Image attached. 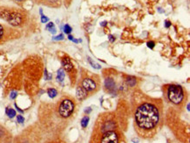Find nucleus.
Listing matches in <instances>:
<instances>
[{
  "instance_id": "obj_1",
  "label": "nucleus",
  "mask_w": 190,
  "mask_h": 143,
  "mask_svg": "<svg viewBox=\"0 0 190 143\" xmlns=\"http://www.w3.org/2000/svg\"><path fill=\"white\" fill-rule=\"evenodd\" d=\"M163 102L140 90L131 95L133 127L138 137L151 140L159 133L163 125Z\"/></svg>"
},
{
  "instance_id": "obj_2",
  "label": "nucleus",
  "mask_w": 190,
  "mask_h": 143,
  "mask_svg": "<svg viewBox=\"0 0 190 143\" xmlns=\"http://www.w3.org/2000/svg\"><path fill=\"white\" fill-rule=\"evenodd\" d=\"M89 143H126L116 113H101L93 126Z\"/></svg>"
},
{
  "instance_id": "obj_3",
  "label": "nucleus",
  "mask_w": 190,
  "mask_h": 143,
  "mask_svg": "<svg viewBox=\"0 0 190 143\" xmlns=\"http://www.w3.org/2000/svg\"><path fill=\"white\" fill-rule=\"evenodd\" d=\"M53 119L58 123V128L64 129L76 115V100L69 95L62 96L53 107Z\"/></svg>"
},
{
  "instance_id": "obj_4",
  "label": "nucleus",
  "mask_w": 190,
  "mask_h": 143,
  "mask_svg": "<svg viewBox=\"0 0 190 143\" xmlns=\"http://www.w3.org/2000/svg\"><path fill=\"white\" fill-rule=\"evenodd\" d=\"M101 88V79L98 75L86 69H81V76L76 86V97L83 101L96 94Z\"/></svg>"
},
{
  "instance_id": "obj_5",
  "label": "nucleus",
  "mask_w": 190,
  "mask_h": 143,
  "mask_svg": "<svg viewBox=\"0 0 190 143\" xmlns=\"http://www.w3.org/2000/svg\"><path fill=\"white\" fill-rule=\"evenodd\" d=\"M0 19L14 27H21L26 24L28 19L27 12L16 7L1 6Z\"/></svg>"
},
{
  "instance_id": "obj_6",
  "label": "nucleus",
  "mask_w": 190,
  "mask_h": 143,
  "mask_svg": "<svg viewBox=\"0 0 190 143\" xmlns=\"http://www.w3.org/2000/svg\"><path fill=\"white\" fill-rule=\"evenodd\" d=\"M165 98L169 104L176 107H183L188 101L187 90L179 84H166L163 86Z\"/></svg>"
},
{
  "instance_id": "obj_7",
  "label": "nucleus",
  "mask_w": 190,
  "mask_h": 143,
  "mask_svg": "<svg viewBox=\"0 0 190 143\" xmlns=\"http://www.w3.org/2000/svg\"><path fill=\"white\" fill-rule=\"evenodd\" d=\"M20 36V33L12 27L0 24V44L16 39Z\"/></svg>"
},
{
  "instance_id": "obj_8",
  "label": "nucleus",
  "mask_w": 190,
  "mask_h": 143,
  "mask_svg": "<svg viewBox=\"0 0 190 143\" xmlns=\"http://www.w3.org/2000/svg\"><path fill=\"white\" fill-rule=\"evenodd\" d=\"M61 65H62V69H64V71H66L68 74L70 81H71V84L74 85L76 83V80H77V71H76V68L74 66L73 62L70 60V58L68 56L62 57Z\"/></svg>"
},
{
  "instance_id": "obj_9",
  "label": "nucleus",
  "mask_w": 190,
  "mask_h": 143,
  "mask_svg": "<svg viewBox=\"0 0 190 143\" xmlns=\"http://www.w3.org/2000/svg\"><path fill=\"white\" fill-rule=\"evenodd\" d=\"M35 1L37 4L51 8H60L62 4V0H35Z\"/></svg>"
},
{
  "instance_id": "obj_10",
  "label": "nucleus",
  "mask_w": 190,
  "mask_h": 143,
  "mask_svg": "<svg viewBox=\"0 0 190 143\" xmlns=\"http://www.w3.org/2000/svg\"><path fill=\"white\" fill-rule=\"evenodd\" d=\"M104 90L108 92L114 93L116 90V82L111 77H107L104 81Z\"/></svg>"
},
{
  "instance_id": "obj_11",
  "label": "nucleus",
  "mask_w": 190,
  "mask_h": 143,
  "mask_svg": "<svg viewBox=\"0 0 190 143\" xmlns=\"http://www.w3.org/2000/svg\"><path fill=\"white\" fill-rule=\"evenodd\" d=\"M56 79L59 83H62L65 79V71L63 69H58L57 71V76H56Z\"/></svg>"
},
{
  "instance_id": "obj_12",
  "label": "nucleus",
  "mask_w": 190,
  "mask_h": 143,
  "mask_svg": "<svg viewBox=\"0 0 190 143\" xmlns=\"http://www.w3.org/2000/svg\"><path fill=\"white\" fill-rule=\"evenodd\" d=\"M125 83L129 86H135L137 83V79L133 76H127L125 79Z\"/></svg>"
},
{
  "instance_id": "obj_13",
  "label": "nucleus",
  "mask_w": 190,
  "mask_h": 143,
  "mask_svg": "<svg viewBox=\"0 0 190 143\" xmlns=\"http://www.w3.org/2000/svg\"><path fill=\"white\" fill-rule=\"evenodd\" d=\"M47 95L50 98H54L58 95V91L53 88H49L47 90Z\"/></svg>"
},
{
  "instance_id": "obj_14",
  "label": "nucleus",
  "mask_w": 190,
  "mask_h": 143,
  "mask_svg": "<svg viewBox=\"0 0 190 143\" xmlns=\"http://www.w3.org/2000/svg\"><path fill=\"white\" fill-rule=\"evenodd\" d=\"M5 112H6L7 116L11 119L14 118V117L16 116V111L13 110L12 108H8V107H7V108L5 109Z\"/></svg>"
},
{
  "instance_id": "obj_15",
  "label": "nucleus",
  "mask_w": 190,
  "mask_h": 143,
  "mask_svg": "<svg viewBox=\"0 0 190 143\" xmlns=\"http://www.w3.org/2000/svg\"><path fill=\"white\" fill-rule=\"evenodd\" d=\"M89 116H84L82 120H81V126L83 128H86L88 127V124H89Z\"/></svg>"
},
{
  "instance_id": "obj_16",
  "label": "nucleus",
  "mask_w": 190,
  "mask_h": 143,
  "mask_svg": "<svg viewBox=\"0 0 190 143\" xmlns=\"http://www.w3.org/2000/svg\"><path fill=\"white\" fill-rule=\"evenodd\" d=\"M87 60H88V62H89V63L90 65H91L92 67L93 68H95V69H101V66L98 64V63H96V62H95L94 61L92 60L91 58L89 57V56H88L87 57Z\"/></svg>"
},
{
  "instance_id": "obj_17",
  "label": "nucleus",
  "mask_w": 190,
  "mask_h": 143,
  "mask_svg": "<svg viewBox=\"0 0 190 143\" xmlns=\"http://www.w3.org/2000/svg\"><path fill=\"white\" fill-rule=\"evenodd\" d=\"M63 31H64L65 33H67V34H69V33L72 32V27L69 25H68V24H67V25H64V27H63Z\"/></svg>"
},
{
  "instance_id": "obj_18",
  "label": "nucleus",
  "mask_w": 190,
  "mask_h": 143,
  "mask_svg": "<svg viewBox=\"0 0 190 143\" xmlns=\"http://www.w3.org/2000/svg\"><path fill=\"white\" fill-rule=\"evenodd\" d=\"M17 121H18L19 124H22L25 121V118H24L22 115H18L17 116Z\"/></svg>"
},
{
  "instance_id": "obj_19",
  "label": "nucleus",
  "mask_w": 190,
  "mask_h": 143,
  "mask_svg": "<svg viewBox=\"0 0 190 143\" xmlns=\"http://www.w3.org/2000/svg\"><path fill=\"white\" fill-rule=\"evenodd\" d=\"M51 78H52V75L49 74L46 69H45V79H46V80H51Z\"/></svg>"
},
{
  "instance_id": "obj_20",
  "label": "nucleus",
  "mask_w": 190,
  "mask_h": 143,
  "mask_svg": "<svg viewBox=\"0 0 190 143\" xmlns=\"http://www.w3.org/2000/svg\"><path fill=\"white\" fill-rule=\"evenodd\" d=\"M63 39H64L63 34H59V35H57V36H55V37L53 38V40H62Z\"/></svg>"
},
{
  "instance_id": "obj_21",
  "label": "nucleus",
  "mask_w": 190,
  "mask_h": 143,
  "mask_svg": "<svg viewBox=\"0 0 190 143\" xmlns=\"http://www.w3.org/2000/svg\"><path fill=\"white\" fill-rule=\"evenodd\" d=\"M72 1H73V0H63V2H64V4H65V6L68 7L69 5H71Z\"/></svg>"
},
{
  "instance_id": "obj_22",
  "label": "nucleus",
  "mask_w": 190,
  "mask_h": 143,
  "mask_svg": "<svg viewBox=\"0 0 190 143\" xmlns=\"http://www.w3.org/2000/svg\"><path fill=\"white\" fill-rule=\"evenodd\" d=\"M17 96H18V93L15 92V91H13V92L11 93V95H10V97L12 98V99H15L17 97Z\"/></svg>"
},
{
  "instance_id": "obj_23",
  "label": "nucleus",
  "mask_w": 190,
  "mask_h": 143,
  "mask_svg": "<svg viewBox=\"0 0 190 143\" xmlns=\"http://www.w3.org/2000/svg\"><path fill=\"white\" fill-rule=\"evenodd\" d=\"M53 27H54V25H53V22H50V23L47 24L46 26V28L47 29V30H49V29H51V28H53Z\"/></svg>"
},
{
  "instance_id": "obj_24",
  "label": "nucleus",
  "mask_w": 190,
  "mask_h": 143,
  "mask_svg": "<svg viewBox=\"0 0 190 143\" xmlns=\"http://www.w3.org/2000/svg\"><path fill=\"white\" fill-rule=\"evenodd\" d=\"M48 20H49L48 18H46V17L44 16V15H41V22L42 23H46Z\"/></svg>"
},
{
  "instance_id": "obj_25",
  "label": "nucleus",
  "mask_w": 190,
  "mask_h": 143,
  "mask_svg": "<svg viewBox=\"0 0 190 143\" xmlns=\"http://www.w3.org/2000/svg\"><path fill=\"white\" fill-rule=\"evenodd\" d=\"M147 46H148V48H153V47L155 46V44H154L153 41H149L148 43H147Z\"/></svg>"
},
{
  "instance_id": "obj_26",
  "label": "nucleus",
  "mask_w": 190,
  "mask_h": 143,
  "mask_svg": "<svg viewBox=\"0 0 190 143\" xmlns=\"http://www.w3.org/2000/svg\"><path fill=\"white\" fill-rule=\"evenodd\" d=\"M47 143H65L64 141H60V140H56V141H49Z\"/></svg>"
},
{
  "instance_id": "obj_27",
  "label": "nucleus",
  "mask_w": 190,
  "mask_h": 143,
  "mask_svg": "<svg viewBox=\"0 0 190 143\" xmlns=\"http://www.w3.org/2000/svg\"><path fill=\"white\" fill-rule=\"evenodd\" d=\"M170 25H171V23H170V21H168V20L166 21V22H165V26H166V27L168 28V27L170 26Z\"/></svg>"
},
{
  "instance_id": "obj_28",
  "label": "nucleus",
  "mask_w": 190,
  "mask_h": 143,
  "mask_svg": "<svg viewBox=\"0 0 190 143\" xmlns=\"http://www.w3.org/2000/svg\"><path fill=\"white\" fill-rule=\"evenodd\" d=\"M15 107H16V109H17V110H18V111H19V112L23 113V111H23V110H22V109L19 108V107H18V106L17 105V104H15Z\"/></svg>"
},
{
  "instance_id": "obj_29",
  "label": "nucleus",
  "mask_w": 190,
  "mask_h": 143,
  "mask_svg": "<svg viewBox=\"0 0 190 143\" xmlns=\"http://www.w3.org/2000/svg\"><path fill=\"white\" fill-rule=\"evenodd\" d=\"M109 39H110V42H114V40H115V38L113 37L112 35H110V36H109Z\"/></svg>"
},
{
  "instance_id": "obj_30",
  "label": "nucleus",
  "mask_w": 190,
  "mask_h": 143,
  "mask_svg": "<svg viewBox=\"0 0 190 143\" xmlns=\"http://www.w3.org/2000/svg\"><path fill=\"white\" fill-rule=\"evenodd\" d=\"M49 31H50L52 33H55V32H56V29H55V27L51 28V29H49Z\"/></svg>"
},
{
  "instance_id": "obj_31",
  "label": "nucleus",
  "mask_w": 190,
  "mask_h": 143,
  "mask_svg": "<svg viewBox=\"0 0 190 143\" xmlns=\"http://www.w3.org/2000/svg\"><path fill=\"white\" fill-rule=\"evenodd\" d=\"M68 39L71 40H74V39H73V36H72V35H69V36H68Z\"/></svg>"
},
{
  "instance_id": "obj_32",
  "label": "nucleus",
  "mask_w": 190,
  "mask_h": 143,
  "mask_svg": "<svg viewBox=\"0 0 190 143\" xmlns=\"http://www.w3.org/2000/svg\"><path fill=\"white\" fill-rule=\"evenodd\" d=\"M106 24H107V22H106V21H104V22L101 23V25H106Z\"/></svg>"
},
{
  "instance_id": "obj_33",
  "label": "nucleus",
  "mask_w": 190,
  "mask_h": 143,
  "mask_svg": "<svg viewBox=\"0 0 190 143\" xmlns=\"http://www.w3.org/2000/svg\"><path fill=\"white\" fill-rule=\"evenodd\" d=\"M14 1H16V2H23L25 0H14Z\"/></svg>"
}]
</instances>
